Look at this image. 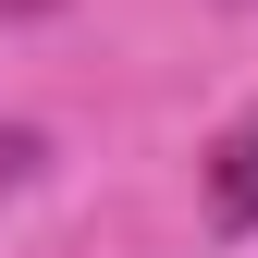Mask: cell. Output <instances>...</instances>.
Masks as SVG:
<instances>
[{"instance_id":"7a4b0ae2","label":"cell","mask_w":258,"mask_h":258,"mask_svg":"<svg viewBox=\"0 0 258 258\" xmlns=\"http://www.w3.org/2000/svg\"><path fill=\"white\" fill-rule=\"evenodd\" d=\"M13 172H37V136H25V123H0V184Z\"/></svg>"},{"instance_id":"6da1fadb","label":"cell","mask_w":258,"mask_h":258,"mask_svg":"<svg viewBox=\"0 0 258 258\" xmlns=\"http://www.w3.org/2000/svg\"><path fill=\"white\" fill-rule=\"evenodd\" d=\"M209 221L221 234H258V123H234L221 160H209Z\"/></svg>"}]
</instances>
